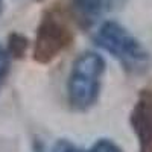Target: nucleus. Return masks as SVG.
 <instances>
[{"mask_svg": "<svg viewBox=\"0 0 152 152\" xmlns=\"http://www.w3.org/2000/svg\"><path fill=\"white\" fill-rule=\"evenodd\" d=\"M94 41L128 69H138L148 61V53L140 41L116 21L104 23L99 28Z\"/></svg>", "mask_w": 152, "mask_h": 152, "instance_id": "2", "label": "nucleus"}, {"mask_svg": "<svg viewBox=\"0 0 152 152\" xmlns=\"http://www.w3.org/2000/svg\"><path fill=\"white\" fill-rule=\"evenodd\" d=\"M0 12H2V0H0Z\"/></svg>", "mask_w": 152, "mask_h": 152, "instance_id": "10", "label": "nucleus"}, {"mask_svg": "<svg viewBox=\"0 0 152 152\" xmlns=\"http://www.w3.org/2000/svg\"><path fill=\"white\" fill-rule=\"evenodd\" d=\"M53 152H122L119 149V146L116 143H113L111 140H99L96 142L88 151H81L78 149L75 145L69 143L67 140H59L55 148H53Z\"/></svg>", "mask_w": 152, "mask_h": 152, "instance_id": "6", "label": "nucleus"}, {"mask_svg": "<svg viewBox=\"0 0 152 152\" xmlns=\"http://www.w3.org/2000/svg\"><path fill=\"white\" fill-rule=\"evenodd\" d=\"M72 40L73 35L67 24L59 20V17L49 14L44 17L37 31L34 59L41 64H47L64 52L70 46Z\"/></svg>", "mask_w": 152, "mask_h": 152, "instance_id": "3", "label": "nucleus"}, {"mask_svg": "<svg viewBox=\"0 0 152 152\" xmlns=\"http://www.w3.org/2000/svg\"><path fill=\"white\" fill-rule=\"evenodd\" d=\"M70 3L79 23L82 26H90L102 11L104 0H70Z\"/></svg>", "mask_w": 152, "mask_h": 152, "instance_id": "5", "label": "nucleus"}, {"mask_svg": "<svg viewBox=\"0 0 152 152\" xmlns=\"http://www.w3.org/2000/svg\"><path fill=\"white\" fill-rule=\"evenodd\" d=\"M9 47H11V53L12 55H14V56H20L21 52L26 49V38H23L20 35H11Z\"/></svg>", "mask_w": 152, "mask_h": 152, "instance_id": "7", "label": "nucleus"}, {"mask_svg": "<svg viewBox=\"0 0 152 152\" xmlns=\"http://www.w3.org/2000/svg\"><path fill=\"white\" fill-rule=\"evenodd\" d=\"M8 70H9V55L0 46V82L5 79V76L8 75Z\"/></svg>", "mask_w": 152, "mask_h": 152, "instance_id": "8", "label": "nucleus"}, {"mask_svg": "<svg viewBox=\"0 0 152 152\" xmlns=\"http://www.w3.org/2000/svg\"><path fill=\"white\" fill-rule=\"evenodd\" d=\"M34 152H44V148H43V145H41L40 142H35V145H34Z\"/></svg>", "mask_w": 152, "mask_h": 152, "instance_id": "9", "label": "nucleus"}, {"mask_svg": "<svg viewBox=\"0 0 152 152\" xmlns=\"http://www.w3.org/2000/svg\"><path fill=\"white\" fill-rule=\"evenodd\" d=\"M131 125L138 138L140 152H152V93L145 90L131 113Z\"/></svg>", "mask_w": 152, "mask_h": 152, "instance_id": "4", "label": "nucleus"}, {"mask_svg": "<svg viewBox=\"0 0 152 152\" xmlns=\"http://www.w3.org/2000/svg\"><path fill=\"white\" fill-rule=\"evenodd\" d=\"M104 72L105 61L96 52H85L75 59L67 82L72 107L87 110L96 102Z\"/></svg>", "mask_w": 152, "mask_h": 152, "instance_id": "1", "label": "nucleus"}]
</instances>
